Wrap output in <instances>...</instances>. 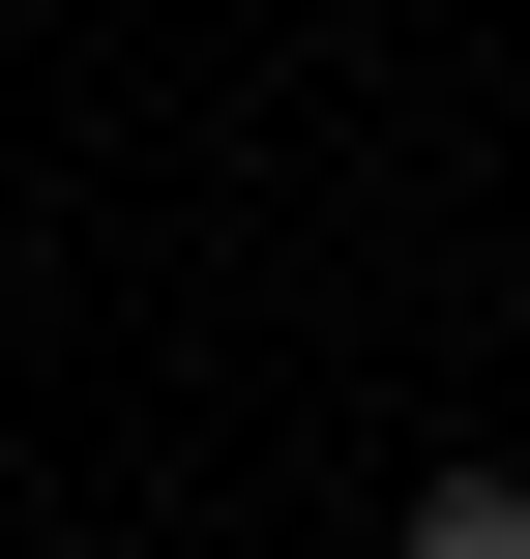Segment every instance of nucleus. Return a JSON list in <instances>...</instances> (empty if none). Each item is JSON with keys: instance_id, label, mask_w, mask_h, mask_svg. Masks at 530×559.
<instances>
[{"instance_id": "nucleus-1", "label": "nucleus", "mask_w": 530, "mask_h": 559, "mask_svg": "<svg viewBox=\"0 0 530 559\" xmlns=\"http://www.w3.org/2000/svg\"><path fill=\"white\" fill-rule=\"evenodd\" d=\"M384 559H530V472H413V531Z\"/></svg>"}]
</instances>
